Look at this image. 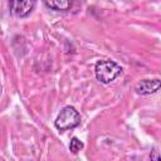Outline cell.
<instances>
[{
  "instance_id": "1",
  "label": "cell",
  "mask_w": 161,
  "mask_h": 161,
  "mask_svg": "<svg viewBox=\"0 0 161 161\" xmlns=\"http://www.w3.org/2000/svg\"><path fill=\"white\" fill-rule=\"evenodd\" d=\"M94 74H96L97 80H99L101 83L107 84V83H111L118 75L122 74V68H121V65H118L113 60L102 59V60H98L96 63Z\"/></svg>"
},
{
  "instance_id": "2",
  "label": "cell",
  "mask_w": 161,
  "mask_h": 161,
  "mask_svg": "<svg viewBox=\"0 0 161 161\" xmlns=\"http://www.w3.org/2000/svg\"><path fill=\"white\" fill-rule=\"evenodd\" d=\"M79 123H80V114L73 106L63 107L54 121V126L59 131H67L74 128Z\"/></svg>"
},
{
  "instance_id": "3",
  "label": "cell",
  "mask_w": 161,
  "mask_h": 161,
  "mask_svg": "<svg viewBox=\"0 0 161 161\" xmlns=\"http://www.w3.org/2000/svg\"><path fill=\"white\" fill-rule=\"evenodd\" d=\"M35 6V1H9V9H10V13L14 15V16H18V18H24V16H28L31 10L34 9Z\"/></svg>"
},
{
  "instance_id": "4",
  "label": "cell",
  "mask_w": 161,
  "mask_h": 161,
  "mask_svg": "<svg viewBox=\"0 0 161 161\" xmlns=\"http://www.w3.org/2000/svg\"><path fill=\"white\" fill-rule=\"evenodd\" d=\"M158 89H161V79L153 78V79H142L137 83L135 91L137 94L146 96L151 93H156Z\"/></svg>"
},
{
  "instance_id": "5",
  "label": "cell",
  "mask_w": 161,
  "mask_h": 161,
  "mask_svg": "<svg viewBox=\"0 0 161 161\" xmlns=\"http://www.w3.org/2000/svg\"><path fill=\"white\" fill-rule=\"evenodd\" d=\"M47 8L53 9L55 11H67L70 9L72 3L67 0H55V1H45L44 3Z\"/></svg>"
},
{
  "instance_id": "6",
  "label": "cell",
  "mask_w": 161,
  "mask_h": 161,
  "mask_svg": "<svg viewBox=\"0 0 161 161\" xmlns=\"http://www.w3.org/2000/svg\"><path fill=\"white\" fill-rule=\"evenodd\" d=\"M83 147H84V145H83V142H82L79 138L73 137V138L70 140V143H69V150H70L73 153H77V152H78V151H80Z\"/></svg>"
},
{
  "instance_id": "7",
  "label": "cell",
  "mask_w": 161,
  "mask_h": 161,
  "mask_svg": "<svg viewBox=\"0 0 161 161\" xmlns=\"http://www.w3.org/2000/svg\"><path fill=\"white\" fill-rule=\"evenodd\" d=\"M150 160L151 161H161V152L156 148H152L151 153H150Z\"/></svg>"
}]
</instances>
